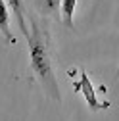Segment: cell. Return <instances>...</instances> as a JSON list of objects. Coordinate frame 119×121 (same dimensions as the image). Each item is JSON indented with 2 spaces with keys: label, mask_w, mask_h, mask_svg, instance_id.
Returning a JSON list of instances; mask_svg holds the SVG:
<instances>
[{
  "label": "cell",
  "mask_w": 119,
  "mask_h": 121,
  "mask_svg": "<svg viewBox=\"0 0 119 121\" xmlns=\"http://www.w3.org/2000/svg\"><path fill=\"white\" fill-rule=\"evenodd\" d=\"M27 42H29V50H31V64L35 73L38 75V79L42 83V86L48 90V94L54 100H60V90H58V83H56V75L52 71V64H50V54H48V44H46V37L38 29V25L33 21L31 31L27 35Z\"/></svg>",
  "instance_id": "obj_1"
},
{
  "label": "cell",
  "mask_w": 119,
  "mask_h": 121,
  "mask_svg": "<svg viewBox=\"0 0 119 121\" xmlns=\"http://www.w3.org/2000/svg\"><path fill=\"white\" fill-rule=\"evenodd\" d=\"M77 88L83 90V94H85L88 106H90L92 110H100V108H106V106H108V104H104V106H102V104L98 102V98H96V94H94V88H92V85H90V79H88V75H86V73L81 75V81H79Z\"/></svg>",
  "instance_id": "obj_2"
},
{
  "label": "cell",
  "mask_w": 119,
  "mask_h": 121,
  "mask_svg": "<svg viewBox=\"0 0 119 121\" xmlns=\"http://www.w3.org/2000/svg\"><path fill=\"white\" fill-rule=\"evenodd\" d=\"M0 31H2V35H4L12 44L16 42L13 35L10 33V17H8V8H6V2H4V0H0Z\"/></svg>",
  "instance_id": "obj_3"
},
{
  "label": "cell",
  "mask_w": 119,
  "mask_h": 121,
  "mask_svg": "<svg viewBox=\"0 0 119 121\" xmlns=\"http://www.w3.org/2000/svg\"><path fill=\"white\" fill-rule=\"evenodd\" d=\"M75 2L77 0H62V19L65 23V27L73 29V10H75Z\"/></svg>",
  "instance_id": "obj_4"
},
{
  "label": "cell",
  "mask_w": 119,
  "mask_h": 121,
  "mask_svg": "<svg viewBox=\"0 0 119 121\" xmlns=\"http://www.w3.org/2000/svg\"><path fill=\"white\" fill-rule=\"evenodd\" d=\"M10 8L13 10V13H16V19H17V25L19 29L23 31V35L27 37L29 31H27V25H25V17H23V6H21V0H8Z\"/></svg>",
  "instance_id": "obj_5"
},
{
  "label": "cell",
  "mask_w": 119,
  "mask_h": 121,
  "mask_svg": "<svg viewBox=\"0 0 119 121\" xmlns=\"http://www.w3.org/2000/svg\"><path fill=\"white\" fill-rule=\"evenodd\" d=\"M60 2H62V0H38V6L46 16H52V13H56Z\"/></svg>",
  "instance_id": "obj_6"
}]
</instances>
